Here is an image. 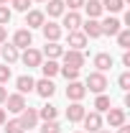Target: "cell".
I'll use <instances>...</instances> for the list:
<instances>
[{
	"label": "cell",
	"instance_id": "cell-1",
	"mask_svg": "<svg viewBox=\"0 0 130 133\" xmlns=\"http://www.w3.org/2000/svg\"><path fill=\"white\" fill-rule=\"evenodd\" d=\"M84 87H89V92L102 95V92H105V87H107V77H105L102 72H92V74L87 77V84H84Z\"/></svg>",
	"mask_w": 130,
	"mask_h": 133
},
{
	"label": "cell",
	"instance_id": "cell-2",
	"mask_svg": "<svg viewBox=\"0 0 130 133\" xmlns=\"http://www.w3.org/2000/svg\"><path fill=\"white\" fill-rule=\"evenodd\" d=\"M18 120H20V125H23V131H31L36 128V123H38V110H33V108H23V113H18Z\"/></svg>",
	"mask_w": 130,
	"mask_h": 133
},
{
	"label": "cell",
	"instance_id": "cell-3",
	"mask_svg": "<svg viewBox=\"0 0 130 133\" xmlns=\"http://www.w3.org/2000/svg\"><path fill=\"white\" fill-rule=\"evenodd\" d=\"M61 56H64V66H74V69H82V66H84V54L77 51V49L64 51Z\"/></svg>",
	"mask_w": 130,
	"mask_h": 133
},
{
	"label": "cell",
	"instance_id": "cell-4",
	"mask_svg": "<svg viewBox=\"0 0 130 133\" xmlns=\"http://www.w3.org/2000/svg\"><path fill=\"white\" fill-rule=\"evenodd\" d=\"M31 44H33L31 28H20V31H16V36H13V46H16V49H28Z\"/></svg>",
	"mask_w": 130,
	"mask_h": 133
},
{
	"label": "cell",
	"instance_id": "cell-5",
	"mask_svg": "<svg viewBox=\"0 0 130 133\" xmlns=\"http://www.w3.org/2000/svg\"><path fill=\"white\" fill-rule=\"evenodd\" d=\"M84 128L89 133H97V131H102V118H99V113L95 110V113H84Z\"/></svg>",
	"mask_w": 130,
	"mask_h": 133
},
{
	"label": "cell",
	"instance_id": "cell-6",
	"mask_svg": "<svg viewBox=\"0 0 130 133\" xmlns=\"http://www.w3.org/2000/svg\"><path fill=\"white\" fill-rule=\"evenodd\" d=\"M84 95H87V87H84L82 82H77V79L69 82V87H66V97L71 100V102H79Z\"/></svg>",
	"mask_w": 130,
	"mask_h": 133
},
{
	"label": "cell",
	"instance_id": "cell-7",
	"mask_svg": "<svg viewBox=\"0 0 130 133\" xmlns=\"http://www.w3.org/2000/svg\"><path fill=\"white\" fill-rule=\"evenodd\" d=\"M107 123H110V128H120V125H125V110H120V108H110V110H107Z\"/></svg>",
	"mask_w": 130,
	"mask_h": 133
},
{
	"label": "cell",
	"instance_id": "cell-8",
	"mask_svg": "<svg viewBox=\"0 0 130 133\" xmlns=\"http://www.w3.org/2000/svg\"><path fill=\"white\" fill-rule=\"evenodd\" d=\"M5 102H8V110H10V113H23V108H26V97H23L20 92L8 95V97H5Z\"/></svg>",
	"mask_w": 130,
	"mask_h": 133
},
{
	"label": "cell",
	"instance_id": "cell-9",
	"mask_svg": "<svg viewBox=\"0 0 130 133\" xmlns=\"http://www.w3.org/2000/svg\"><path fill=\"white\" fill-rule=\"evenodd\" d=\"M20 59H23V64L31 69V66H41V59H44V56H41V51H38V49H31V46H28L26 54H23Z\"/></svg>",
	"mask_w": 130,
	"mask_h": 133
},
{
	"label": "cell",
	"instance_id": "cell-10",
	"mask_svg": "<svg viewBox=\"0 0 130 133\" xmlns=\"http://www.w3.org/2000/svg\"><path fill=\"white\" fill-rule=\"evenodd\" d=\"M33 90H36L41 97H51V95L56 92V84L51 82V79H46V77H44L41 82H36V84H33Z\"/></svg>",
	"mask_w": 130,
	"mask_h": 133
},
{
	"label": "cell",
	"instance_id": "cell-11",
	"mask_svg": "<svg viewBox=\"0 0 130 133\" xmlns=\"http://www.w3.org/2000/svg\"><path fill=\"white\" fill-rule=\"evenodd\" d=\"M84 113H87V110H84L82 102H71V105L66 108V118H69V123H79L82 118H84Z\"/></svg>",
	"mask_w": 130,
	"mask_h": 133
},
{
	"label": "cell",
	"instance_id": "cell-12",
	"mask_svg": "<svg viewBox=\"0 0 130 133\" xmlns=\"http://www.w3.org/2000/svg\"><path fill=\"white\" fill-rule=\"evenodd\" d=\"M28 16H26V26L28 28H41L44 23H46V16L41 13V10H26Z\"/></svg>",
	"mask_w": 130,
	"mask_h": 133
},
{
	"label": "cell",
	"instance_id": "cell-13",
	"mask_svg": "<svg viewBox=\"0 0 130 133\" xmlns=\"http://www.w3.org/2000/svg\"><path fill=\"white\" fill-rule=\"evenodd\" d=\"M84 36H87V38H99V36H102V26H99V21L97 18H89V21H87V23H84Z\"/></svg>",
	"mask_w": 130,
	"mask_h": 133
},
{
	"label": "cell",
	"instance_id": "cell-14",
	"mask_svg": "<svg viewBox=\"0 0 130 133\" xmlns=\"http://www.w3.org/2000/svg\"><path fill=\"white\" fill-rule=\"evenodd\" d=\"M41 31H44V36H46V41H59V36H61V26L54 23V21H49V23L41 26Z\"/></svg>",
	"mask_w": 130,
	"mask_h": 133
},
{
	"label": "cell",
	"instance_id": "cell-15",
	"mask_svg": "<svg viewBox=\"0 0 130 133\" xmlns=\"http://www.w3.org/2000/svg\"><path fill=\"white\" fill-rule=\"evenodd\" d=\"M99 26H102V33H107V36H117L120 28H122V23H120L117 18H105Z\"/></svg>",
	"mask_w": 130,
	"mask_h": 133
},
{
	"label": "cell",
	"instance_id": "cell-16",
	"mask_svg": "<svg viewBox=\"0 0 130 133\" xmlns=\"http://www.w3.org/2000/svg\"><path fill=\"white\" fill-rule=\"evenodd\" d=\"M87 46V36L82 31H69V49H77V51H82Z\"/></svg>",
	"mask_w": 130,
	"mask_h": 133
},
{
	"label": "cell",
	"instance_id": "cell-17",
	"mask_svg": "<svg viewBox=\"0 0 130 133\" xmlns=\"http://www.w3.org/2000/svg\"><path fill=\"white\" fill-rule=\"evenodd\" d=\"M79 26H82V16L77 10H69L64 16V28L66 31H79Z\"/></svg>",
	"mask_w": 130,
	"mask_h": 133
},
{
	"label": "cell",
	"instance_id": "cell-18",
	"mask_svg": "<svg viewBox=\"0 0 130 133\" xmlns=\"http://www.w3.org/2000/svg\"><path fill=\"white\" fill-rule=\"evenodd\" d=\"M16 84H18V92H20V95H26V92H33V77L31 74H20V77H18L16 79Z\"/></svg>",
	"mask_w": 130,
	"mask_h": 133
},
{
	"label": "cell",
	"instance_id": "cell-19",
	"mask_svg": "<svg viewBox=\"0 0 130 133\" xmlns=\"http://www.w3.org/2000/svg\"><path fill=\"white\" fill-rule=\"evenodd\" d=\"M95 66H97V72L105 74V72L112 66V56H110V54H97V56H95Z\"/></svg>",
	"mask_w": 130,
	"mask_h": 133
},
{
	"label": "cell",
	"instance_id": "cell-20",
	"mask_svg": "<svg viewBox=\"0 0 130 133\" xmlns=\"http://www.w3.org/2000/svg\"><path fill=\"white\" fill-rule=\"evenodd\" d=\"M44 54H46L49 59H56V56H61V54H64V49L59 46V41H46V49H44Z\"/></svg>",
	"mask_w": 130,
	"mask_h": 133
},
{
	"label": "cell",
	"instance_id": "cell-21",
	"mask_svg": "<svg viewBox=\"0 0 130 133\" xmlns=\"http://www.w3.org/2000/svg\"><path fill=\"white\" fill-rule=\"evenodd\" d=\"M41 72H44V77H46V79H51L54 74H59V64H56L54 59H49V62H41Z\"/></svg>",
	"mask_w": 130,
	"mask_h": 133
},
{
	"label": "cell",
	"instance_id": "cell-22",
	"mask_svg": "<svg viewBox=\"0 0 130 133\" xmlns=\"http://www.w3.org/2000/svg\"><path fill=\"white\" fill-rule=\"evenodd\" d=\"M102 3V10H110V13H120L125 8V0H99Z\"/></svg>",
	"mask_w": 130,
	"mask_h": 133
},
{
	"label": "cell",
	"instance_id": "cell-23",
	"mask_svg": "<svg viewBox=\"0 0 130 133\" xmlns=\"http://www.w3.org/2000/svg\"><path fill=\"white\" fill-rule=\"evenodd\" d=\"M46 13H49L51 18L61 16V13H64V0H49V5H46Z\"/></svg>",
	"mask_w": 130,
	"mask_h": 133
},
{
	"label": "cell",
	"instance_id": "cell-24",
	"mask_svg": "<svg viewBox=\"0 0 130 133\" xmlns=\"http://www.w3.org/2000/svg\"><path fill=\"white\" fill-rule=\"evenodd\" d=\"M84 8H87V16H89V18H99V16H102V3H99V0L84 3Z\"/></svg>",
	"mask_w": 130,
	"mask_h": 133
},
{
	"label": "cell",
	"instance_id": "cell-25",
	"mask_svg": "<svg viewBox=\"0 0 130 133\" xmlns=\"http://www.w3.org/2000/svg\"><path fill=\"white\" fill-rule=\"evenodd\" d=\"M0 54H3V59H5L8 64H13V62H18V49L13 46V44H5Z\"/></svg>",
	"mask_w": 130,
	"mask_h": 133
},
{
	"label": "cell",
	"instance_id": "cell-26",
	"mask_svg": "<svg viewBox=\"0 0 130 133\" xmlns=\"http://www.w3.org/2000/svg\"><path fill=\"white\" fill-rule=\"evenodd\" d=\"M95 110H97V113H107V110H110V97H107V95H97Z\"/></svg>",
	"mask_w": 130,
	"mask_h": 133
},
{
	"label": "cell",
	"instance_id": "cell-27",
	"mask_svg": "<svg viewBox=\"0 0 130 133\" xmlns=\"http://www.w3.org/2000/svg\"><path fill=\"white\" fill-rule=\"evenodd\" d=\"M38 118H44V120H56V108H54V105H44V108L38 110Z\"/></svg>",
	"mask_w": 130,
	"mask_h": 133
},
{
	"label": "cell",
	"instance_id": "cell-28",
	"mask_svg": "<svg viewBox=\"0 0 130 133\" xmlns=\"http://www.w3.org/2000/svg\"><path fill=\"white\" fill-rule=\"evenodd\" d=\"M117 44H120V49H128V46H130V31H128V28H120V33H117Z\"/></svg>",
	"mask_w": 130,
	"mask_h": 133
},
{
	"label": "cell",
	"instance_id": "cell-29",
	"mask_svg": "<svg viewBox=\"0 0 130 133\" xmlns=\"http://www.w3.org/2000/svg\"><path fill=\"white\" fill-rule=\"evenodd\" d=\"M3 125H5V133H23V125H20V120H5Z\"/></svg>",
	"mask_w": 130,
	"mask_h": 133
},
{
	"label": "cell",
	"instance_id": "cell-30",
	"mask_svg": "<svg viewBox=\"0 0 130 133\" xmlns=\"http://www.w3.org/2000/svg\"><path fill=\"white\" fill-rule=\"evenodd\" d=\"M59 72L64 74V77L69 79V82H74V79L79 77V69H74V66H59Z\"/></svg>",
	"mask_w": 130,
	"mask_h": 133
},
{
	"label": "cell",
	"instance_id": "cell-31",
	"mask_svg": "<svg viewBox=\"0 0 130 133\" xmlns=\"http://www.w3.org/2000/svg\"><path fill=\"white\" fill-rule=\"evenodd\" d=\"M59 123L56 120H44V125H41V133H59Z\"/></svg>",
	"mask_w": 130,
	"mask_h": 133
},
{
	"label": "cell",
	"instance_id": "cell-32",
	"mask_svg": "<svg viewBox=\"0 0 130 133\" xmlns=\"http://www.w3.org/2000/svg\"><path fill=\"white\" fill-rule=\"evenodd\" d=\"M10 5H13L16 10H20V13H26L28 5H31V0H10Z\"/></svg>",
	"mask_w": 130,
	"mask_h": 133
},
{
	"label": "cell",
	"instance_id": "cell-33",
	"mask_svg": "<svg viewBox=\"0 0 130 133\" xmlns=\"http://www.w3.org/2000/svg\"><path fill=\"white\" fill-rule=\"evenodd\" d=\"M8 21H10V10L5 5H0V26H8Z\"/></svg>",
	"mask_w": 130,
	"mask_h": 133
},
{
	"label": "cell",
	"instance_id": "cell-34",
	"mask_svg": "<svg viewBox=\"0 0 130 133\" xmlns=\"http://www.w3.org/2000/svg\"><path fill=\"white\" fill-rule=\"evenodd\" d=\"M10 79V66H0V84H5Z\"/></svg>",
	"mask_w": 130,
	"mask_h": 133
},
{
	"label": "cell",
	"instance_id": "cell-35",
	"mask_svg": "<svg viewBox=\"0 0 130 133\" xmlns=\"http://www.w3.org/2000/svg\"><path fill=\"white\" fill-rule=\"evenodd\" d=\"M87 0H66L64 5H69V10H77V8H84Z\"/></svg>",
	"mask_w": 130,
	"mask_h": 133
},
{
	"label": "cell",
	"instance_id": "cell-36",
	"mask_svg": "<svg viewBox=\"0 0 130 133\" xmlns=\"http://www.w3.org/2000/svg\"><path fill=\"white\" fill-rule=\"evenodd\" d=\"M117 82H120L122 90H128V87H130V74H128V72H125V74H120V79H117Z\"/></svg>",
	"mask_w": 130,
	"mask_h": 133
},
{
	"label": "cell",
	"instance_id": "cell-37",
	"mask_svg": "<svg viewBox=\"0 0 130 133\" xmlns=\"http://www.w3.org/2000/svg\"><path fill=\"white\" fill-rule=\"evenodd\" d=\"M8 41V31H5V26H0V44H5Z\"/></svg>",
	"mask_w": 130,
	"mask_h": 133
},
{
	"label": "cell",
	"instance_id": "cell-38",
	"mask_svg": "<svg viewBox=\"0 0 130 133\" xmlns=\"http://www.w3.org/2000/svg\"><path fill=\"white\" fill-rule=\"evenodd\" d=\"M5 97H8V90H5V87L0 84V102H5Z\"/></svg>",
	"mask_w": 130,
	"mask_h": 133
},
{
	"label": "cell",
	"instance_id": "cell-39",
	"mask_svg": "<svg viewBox=\"0 0 130 133\" xmlns=\"http://www.w3.org/2000/svg\"><path fill=\"white\" fill-rule=\"evenodd\" d=\"M122 64H125V66H130V54H128V51L122 54Z\"/></svg>",
	"mask_w": 130,
	"mask_h": 133
},
{
	"label": "cell",
	"instance_id": "cell-40",
	"mask_svg": "<svg viewBox=\"0 0 130 133\" xmlns=\"http://www.w3.org/2000/svg\"><path fill=\"white\" fill-rule=\"evenodd\" d=\"M117 133H130V125H120V131Z\"/></svg>",
	"mask_w": 130,
	"mask_h": 133
},
{
	"label": "cell",
	"instance_id": "cell-41",
	"mask_svg": "<svg viewBox=\"0 0 130 133\" xmlns=\"http://www.w3.org/2000/svg\"><path fill=\"white\" fill-rule=\"evenodd\" d=\"M3 123H5V110L0 108V125H3Z\"/></svg>",
	"mask_w": 130,
	"mask_h": 133
},
{
	"label": "cell",
	"instance_id": "cell-42",
	"mask_svg": "<svg viewBox=\"0 0 130 133\" xmlns=\"http://www.w3.org/2000/svg\"><path fill=\"white\" fill-rule=\"evenodd\" d=\"M0 5H8V0H0Z\"/></svg>",
	"mask_w": 130,
	"mask_h": 133
},
{
	"label": "cell",
	"instance_id": "cell-43",
	"mask_svg": "<svg viewBox=\"0 0 130 133\" xmlns=\"http://www.w3.org/2000/svg\"><path fill=\"white\" fill-rule=\"evenodd\" d=\"M97 133H110V131H97Z\"/></svg>",
	"mask_w": 130,
	"mask_h": 133
},
{
	"label": "cell",
	"instance_id": "cell-44",
	"mask_svg": "<svg viewBox=\"0 0 130 133\" xmlns=\"http://www.w3.org/2000/svg\"><path fill=\"white\" fill-rule=\"evenodd\" d=\"M38 3H46V0H38Z\"/></svg>",
	"mask_w": 130,
	"mask_h": 133
},
{
	"label": "cell",
	"instance_id": "cell-45",
	"mask_svg": "<svg viewBox=\"0 0 130 133\" xmlns=\"http://www.w3.org/2000/svg\"><path fill=\"white\" fill-rule=\"evenodd\" d=\"M77 133H82V131H77Z\"/></svg>",
	"mask_w": 130,
	"mask_h": 133
}]
</instances>
